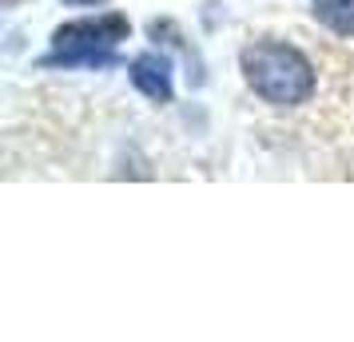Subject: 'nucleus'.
<instances>
[{"instance_id": "nucleus-1", "label": "nucleus", "mask_w": 354, "mask_h": 342, "mask_svg": "<svg viewBox=\"0 0 354 342\" xmlns=\"http://www.w3.org/2000/svg\"><path fill=\"white\" fill-rule=\"evenodd\" d=\"M243 80L271 108H299L315 96V64L287 40H255L239 56Z\"/></svg>"}, {"instance_id": "nucleus-2", "label": "nucleus", "mask_w": 354, "mask_h": 342, "mask_svg": "<svg viewBox=\"0 0 354 342\" xmlns=\"http://www.w3.org/2000/svg\"><path fill=\"white\" fill-rule=\"evenodd\" d=\"M131 24L124 12H104V17L68 20L52 32V48L40 60L44 68H112L120 64L115 44L128 40Z\"/></svg>"}, {"instance_id": "nucleus-3", "label": "nucleus", "mask_w": 354, "mask_h": 342, "mask_svg": "<svg viewBox=\"0 0 354 342\" xmlns=\"http://www.w3.org/2000/svg\"><path fill=\"white\" fill-rule=\"evenodd\" d=\"M128 72L136 92H144L151 104H171V60L163 52H140Z\"/></svg>"}, {"instance_id": "nucleus-4", "label": "nucleus", "mask_w": 354, "mask_h": 342, "mask_svg": "<svg viewBox=\"0 0 354 342\" xmlns=\"http://www.w3.org/2000/svg\"><path fill=\"white\" fill-rule=\"evenodd\" d=\"M310 12L322 28L354 40V0H310Z\"/></svg>"}, {"instance_id": "nucleus-5", "label": "nucleus", "mask_w": 354, "mask_h": 342, "mask_svg": "<svg viewBox=\"0 0 354 342\" xmlns=\"http://www.w3.org/2000/svg\"><path fill=\"white\" fill-rule=\"evenodd\" d=\"M64 4H108V0H64Z\"/></svg>"}, {"instance_id": "nucleus-6", "label": "nucleus", "mask_w": 354, "mask_h": 342, "mask_svg": "<svg viewBox=\"0 0 354 342\" xmlns=\"http://www.w3.org/2000/svg\"><path fill=\"white\" fill-rule=\"evenodd\" d=\"M4 4H8V8H17V4H20V0H4Z\"/></svg>"}]
</instances>
